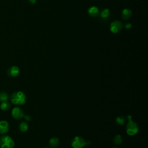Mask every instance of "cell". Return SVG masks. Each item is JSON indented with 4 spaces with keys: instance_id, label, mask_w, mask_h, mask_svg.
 I'll return each mask as SVG.
<instances>
[{
    "instance_id": "obj_17",
    "label": "cell",
    "mask_w": 148,
    "mask_h": 148,
    "mask_svg": "<svg viewBox=\"0 0 148 148\" xmlns=\"http://www.w3.org/2000/svg\"><path fill=\"white\" fill-rule=\"evenodd\" d=\"M8 94L5 92H0V101L3 102H6L8 101Z\"/></svg>"
},
{
    "instance_id": "obj_6",
    "label": "cell",
    "mask_w": 148,
    "mask_h": 148,
    "mask_svg": "<svg viewBox=\"0 0 148 148\" xmlns=\"http://www.w3.org/2000/svg\"><path fill=\"white\" fill-rule=\"evenodd\" d=\"M12 115L14 119L16 120H20L24 117V112L21 108L18 107H16L13 109L12 111Z\"/></svg>"
},
{
    "instance_id": "obj_8",
    "label": "cell",
    "mask_w": 148,
    "mask_h": 148,
    "mask_svg": "<svg viewBox=\"0 0 148 148\" xmlns=\"http://www.w3.org/2000/svg\"><path fill=\"white\" fill-rule=\"evenodd\" d=\"M110 15V12L109 9L108 8H104L100 12H99V18L105 21L107 19H108Z\"/></svg>"
},
{
    "instance_id": "obj_13",
    "label": "cell",
    "mask_w": 148,
    "mask_h": 148,
    "mask_svg": "<svg viewBox=\"0 0 148 148\" xmlns=\"http://www.w3.org/2000/svg\"><path fill=\"white\" fill-rule=\"evenodd\" d=\"M0 108L2 110H9V109L10 108V105L9 102H8L7 101L6 102H2V103L1 104V106H0Z\"/></svg>"
},
{
    "instance_id": "obj_2",
    "label": "cell",
    "mask_w": 148,
    "mask_h": 148,
    "mask_svg": "<svg viewBox=\"0 0 148 148\" xmlns=\"http://www.w3.org/2000/svg\"><path fill=\"white\" fill-rule=\"evenodd\" d=\"M128 122L126 127V131L128 135L132 136L138 133L139 127L138 124L134 121L132 120L131 116H128Z\"/></svg>"
},
{
    "instance_id": "obj_18",
    "label": "cell",
    "mask_w": 148,
    "mask_h": 148,
    "mask_svg": "<svg viewBox=\"0 0 148 148\" xmlns=\"http://www.w3.org/2000/svg\"><path fill=\"white\" fill-rule=\"evenodd\" d=\"M123 27H124V28L126 29H130L132 28V24L131 23H125L124 25H123Z\"/></svg>"
},
{
    "instance_id": "obj_16",
    "label": "cell",
    "mask_w": 148,
    "mask_h": 148,
    "mask_svg": "<svg viewBox=\"0 0 148 148\" xmlns=\"http://www.w3.org/2000/svg\"><path fill=\"white\" fill-rule=\"evenodd\" d=\"M116 121L118 124H119L120 125H123L125 121V119L123 116H119V117H116Z\"/></svg>"
},
{
    "instance_id": "obj_10",
    "label": "cell",
    "mask_w": 148,
    "mask_h": 148,
    "mask_svg": "<svg viewBox=\"0 0 148 148\" xmlns=\"http://www.w3.org/2000/svg\"><path fill=\"white\" fill-rule=\"evenodd\" d=\"M19 72H20V71H19V69L17 66H11L10 68H9L8 69L7 73L9 76L16 77L18 75Z\"/></svg>"
},
{
    "instance_id": "obj_14",
    "label": "cell",
    "mask_w": 148,
    "mask_h": 148,
    "mask_svg": "<svg viewBox=\"0 0 148 148\" xmlns=\"http://www.w3.org/2000/svg\"><path fill=\"white\" fill-rule=\"evenodd\" d=\"M113 141H114V144L116 145H120L123 142V139H122V137L120 135H117L114 136V139H113Z\"/></svg>"
},
{
    "instance_id": "obj_7",
    "label": "cell",
    "mask_w": 148,
    "mask_h": 148,
    "mask_svg": "<svg viewBox=\"0 0 148 148\" xmlns=\"http://www.w3.org/2000/svg\"><path fill=\"white\" fill-rule=\"evenodd\" d=\"M99 10L98 7L95 6H91L88 8L87 13L88 15L92 17H96L99 14Z\"/></svg>"
},
{
    "instance_id": "obj_12",
    "label": "cell",
    "mask_w": 148,
    "mask_h": 148,
    "mask_svg": "<svg viewBox=\"0 0 148 148\" xmlns=\"http://www.w3.org/2000/svg\"><path fill=\"white\" fill-rule=\"evenodd\" d=\"M60 144V140L58 138H52L49 140V145L51 147H57Z\"/></svg>"
},
{
    "instance_id": "obj_11",
    "label": "cell",
    "mask_w": 148,
    "mask_h": 148,
    "mask_svg": "<svg viewBox=\"0 0 148 148\" xmlns=\"http://www.w3.org/2000/svg\"><path fill=\"white\" fill-rule=\"evenodd\" d=\"M9 130L8 122L5 120L0 121V134H4L8 132Z\"/></svg>"
},
{
    "instance_id": "obj_3",
    "label": "cell",
    "mask_w": 148,
    "mask_h": 148,
    "mask_svg": "<svg viewBox=\"0 0 148 148\" xmlns=\"http://www.w3.org/2000/svg\"><path fill=\"white\" fill-rule=\"evenodd\" d=\"M14 146V141L9 136L4 135L0 138L1 148H13Z\"/></svg>"
},
{
    "instance_id": "obj_20",
    "label": "cell",
    "mask_w": 148,
    "mask_h": 148,
    "mask_svg": "<svg viewBox=\"0 0 148 148\" xmlns=\"http://www.w3.org/2000/svg\"><path fill=\"white\" fill-rule=\"evenodd\" d=\"M29 3L31 4V5H34L35 3H36V0H28Z\"/></svg>"
},
{
    "instance_id": "obj_21",
    "label": "cell",
    "mask_w": 148,
    "mask_h": 148,
    "mask_svg": "<svg viewBox=\"0 0 148 148\" xmlns=\"http://www.w3.org/2000/svg\"><path fill=\"white\" fill-rule=\"evenodd\" d=\"M113 148H117V147H113Z\"/></svg>"
},
{
    "instance_id": "obj_19",
    "label": "cell",
    "mask_w": 148,
    "mask_h": 148,
    "mask_svg": "<svg viewBox=\"0 0 148 148\" xmlns=\"http://www.w3.org/2000/svg\"><path fill=\"white\" fill-rule=\"evenodd\" d=\"M24 119H25L26 120H27L28 121H31V117H30L29 116H28V115H24Z\"/></svg>"
},
{
    "instance_id": "obj_5",
    "label": "cell",
    "mask_w": 148,
    "mask_h": 148,
    "mask_svg": "<svg viewBox=\"0 0 148 148\" xmlns=\"http://www.w3.org/2000/svg\"><path fill=\"white\" fill-rule=\"evenodd\" d=\"M90 143V142H86L81 136H76L72 139L71 142V146L73 148H82L85 145H88Z\"/></svg>"
},
{
    "instance_id": "obj_4",
    "label": "cell",
    "mask_w": 148,
    "mask_h": 148,
    "mask_svg": "<svg viewBox=\"0 0 148 148\" xmlns=\"http://www.w3.org/2000/svg\"><path fill=\"white\" fill-rule=\"evenodd\" d=\"M123 28V24L120 20H114L113 21L109 26L110 31L114 34L120 33Z\"/></svg>"
},
{
    "instance_id": "obj_9",
    "label": "cell",
    "mask_w": 148,
    "mask_h": 148,
    "mask_svg": "<svg viewBox=\"0 0 148 148\" xmlns=\"http://www.w3.org/2000/svg\"><path fill=\"white\" fill-rule=\"evenodd\" d=\"M131 15H132V10L130 9L125 8L122 10L121 17L123 20L127 21L131 18Z\"/></svg>"
},
{
    "instance_id": "obj_1",
    "label": "cell",
    "mask_w": 148,
    "mask_h": 148,
    "mask_svg": "<svg viewBox=\"0 0 148 148\" xmlns=\"http://www.w3.org/2000/svg\"><path fill=\"white\" fill-rule=\"evenodd\" d=\"M10 99L13 104L23 105L26 101V96L23 92L17 91L11 95Z\"/></svg>"
},
{
    "instance_id": "obj_15",
    "label": "cell",
    "mask_w": 148,
    "mask_h": 148,
    "mask_svg": "<svg viewBox=\"0 0 148 148\" xmlns=\"http://www.w3.org/2000/svg\"><path fill=\"white\" fill-rule=\"evenodd\" d=\"M19 128H20V130L22 132H25L28 130V124L25 123V122H22L20 124V125H19Z\"/></svg>"
}]
</instances>
